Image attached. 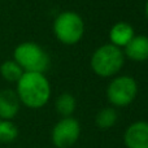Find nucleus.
Returning <instances> with one entry per match:
<instances>
[{
    "instance_id": "nucleus-13",
    "label": "nucleus",
    "mask_w": 148,
    "mask_h": 148,
    "mask_svg": "<svg viewBox=\"0 0 148 148\" xmlns=\"http://www.w3.org/2000/svg\"><path fill=\"white\" fill-rule=\"evenodd\" d=\"M118 120V113L114 108L107 107L103 108L95 117V123L99 129L101 130H108V129L113 127Z\"/></svg>"
},
{
    "instance_id": "nucleus-10",
    "label": "nucleus",
    "mask_w": 148,
    "mask_h": 148,
    "mask_svg": "<svg viewBox=\"0 0 148 148\" xmlns=\"http://www.w3.org/2000/svg\"><path fill=\"white\" fill-rule=\"evenodd\" d=\"M135 36V31L134 27L129 22L125 21H120L116 22L114 25L110 27L109 30V43L113 46L118 47V48L123 49L130 40Z\"/></svg>"
},
{
    "instance_id": "nucleus-8",
    "label": "nucleus",
    "mask_w": 148,
    "mask_h": 148,
    "mask_svg": "<svg viewBox=\"0 0 148 148\" xmlns=\"http://www.w3.org/2000/svg\"><path fill=\"white\" fill-rule=\"evenodd\" d=\"M21 103L14 90L5 88L0 91V120L12 121L18 114Z\"/></svg>"
},
{
    "instance_id": "nucleus-15",
    "label": "nucleus",
    "mask_w": 148,
    "mask_h": 148,
    "mask_svg": "<svg viewBox=\"0 0 148 148\" xmlns=\"http://www.w3.org/2000/svg\"><path fill=\"white\" fill-rule=\"evenodd\" d=\"M144 13H146V17L148 18V0L146 1V5H144Z\"/></svg>"
},
{
    "instance_id": "nucleus-6",
    "label": "nucleus",
    "mask_w": 148,
    "mask_h": 148,
    "mask_svg": "<svg viewBox=\"0 0 148 148\" xmlns=\"http://www.w3.org/2000/svg\"><path fill=\"white\" fill-rule=\"evenodd\" d=\"M81 135V125L74 117H62L52 129V143L56 148H70Z\"/></svg>"
},
{
    "instance_id": "nucleus-2",
    "label": "nucleus",
    "mask_w": 148,
    "mask_h": 148,
    "mask_svg": "<svg viewBox=\"0 0 148 148\" xmlns=\"http://www.w3.org/2000/svg\"><path fill=\"white\" fill-rule=\"evenodd\" d=\"M123 51L110 43L103 44L94 51L90 60L91 69L96 75L101 78L116 77L125 65Z\"/></svg>"
},
{
    "instance_id": "nucleus-1",
    "label": "nucleus",
    "mask_w": 148,
    "mask_h": 148,
    "mask_svg": "<svg viewBox=\"0 0 148 148\" xmlns=\"http://www.w3.org/2000/svg\"><path fill=\"white\" fill-rule=\"evenodd\" d=\"M20 103L30 109H40L51 99V83L44 73L25 72L16 83Z\"/></svg>"
},
{
    "instance_id": "nucleus-7",
    "label": "nucleus",
    "mask_w": 148,
    "mask_h": 148,
    "mask_svg": "<svg viewBox=\"0 0 148 148\" xmlns=\"http://www.w3.org/2000/svg\"><path fill=\"white\" fill-rule=\"evenodd\" d=\"M126 148H148V122L136 121L126 129L123 134Z\"/></svg>"
},
{
    "instance_id": "nucleus-12",
    "label": "nucleus",
    "mask_w": 148,
    "mask_h": 148,
    "mask_svg": "<svg viewBox=\"0 0 148 148\" xmlns=\"http://www.w3.org/2000/svg\"><path fill=\"white\" fill-rule=\"evenodd\" d=\"M25 73L22 68L14 61V60H5L0 65V75L3 79L9 83H17V81L21 78V75Z\"/></svg>"
},
{
    "instance_id": "nucleus-14",
    "label": "nucleus",
    "mask_w": 148,
    "mask_h": 148,
    "mask_svg": "<svg viewBox=\"0 0 148 148\" xmlns=\"http://www.w3.org/2000/svg\"><path fill=\"white\" fill-rule=\"evenodd\" d=\"M18 136V127L13 121L0 120V142L12 143Z\"/></svg>"
},
{
    "instance_id": "nucleus-11",
    "label": "nucleus",
    "mask_w": 148,
    "mask_h": 148,
    "mask_svg": "<svg viewBox=\"0 0 148 148\" xmlns=\"http://www.w3.org/2000/svg\"><path fill=\"white\" fill-rule=\"evenodd\" d=\"M56 110L62 117H72V114L75 112L77 108V100L69 92H64L56 99L55 103Z\"/></svg>"
},
{
    "instance_id": "nucleus-9",
    "label": "nucleus",
    "mask_w": 148,
    "mask_h": 148,
    "mask_svg": "<svg viewBox=\"0 0 148 148\" xmlns=\"http://www.w3.org/2000/svg\"><path fill=\"white\" fill-rule=\"evenodd\" d=\"M126 59L134 62H144L148 60V36L135 35L130 43L122 49Z\"/></svg>"
},
{
    "instance_id": "nucleus-3",
    "label": "nucleus",
    "mask_w": 148,
    "mask_h": 148,
    "mask_svg": "<svg viewBox=\"0 0 148 148\" xmlns=\"http://www.w3.org/2000/svg\"><path fill=\"white\" fill-rule=\"evenodd\" d=\"M13 60L23 72L46 73L49 68V55L42 46L34 42H22L13 51Z\"/></svg>"
},
{
    "instance_id": "nucleus-5",
    "label": "nucleus",
    "mask_w": 148,
    "mask_h": 148,
    "mask_svg": "<svg viewBox=\"0 0 148 148\" xmlns=\"http://www.w3.org/2000/svg\"><path fill=\"white\" fill-rule=\"evenodd\" d=\"M138 95V83L130 75H117L107 87L108 101L116 108L130 105Z\"/></svg>"
},
{
    "instance_id": "nucleus-4",
    "label": "nucleus",
    "mask_w": 148,
    "mask_h": 148,
    "mask_svg": "<svg viewBox=\"0 0 148 148\" xmlns=\"http://www.w3.org/2000/svg\"><path fill=\"white\" fill-rule=\"evenodd\" d=\"M52 30L60 43L74 46L79 43L84 35V21L77 12L65 10L56 16Z\"/></svg>"
}]
</instances>
